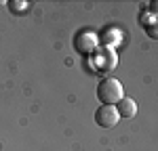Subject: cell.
<instances>
[{
  "label": "cell",
  "instance_id": "5b68a950",
  "mask_svg": "<svg viewBox=\"0 0 158 151\" xmlns=\"http://www.w3.org/2000/svg\"><path fill=\"white\" fill-rule=\"evenodd\" d=\"M146 27V32H148V36L150 38H156V29H154V23H148V25H143Z\"/></svg>",
  "mask_w": 158,
  "mask_h": 151
},
{
  "label": "cell",
  "instance_id": "3957f363",
  "mask_svg": "<svg viewBox=\"0 0 158 151\" xmlns=\"http://www.w3.org/2000/svg\"><path fill=\"white\" fill-rule=\"evenodd\" d=\"M114 107H116V111H118L120 118H133L135 113H137V103L131 97H122Z\"/></svg>",
  "mask_w": 158,
  "mask_h": 151
},
{
  "label": "cell",
  "instance_id": "7a4b0ae2",
  "mask_svg": "<svg viewBox=\"0 0 158 151\" xmlns=\"http://www.w3.org/2000/svg\"><path fill=\"white\" fill-rule=\"evenodd\" d=\"M118 120H120V115H118L114 105H101L95 111V122L101 128H112V126L118 124Z\"/></svg>",
  "mask_w": 158,
  "mask_h": 151
},
{
  "label": "cell",
  "instance_id": "277c9868",
  "mask_svg": "<svg viewBox=\"0 0 158 151\" xmlns=\"http://www.w3.org/2000/svg\"><path fill=\"white\" fill-rule=\"evenodd\" d=\"M6 6H9L15 15H21V13L27 11V2H21V0H9V2H6Z\"/></svg>",
  "mask_w": 158,
  "mask_h": 151
},
{
  "label": "cell",
  "instance_id": "8992f818",
  "mask_svg": "<svg viewBox=\"0 0 158 151\" xmlns=\"http://www.w3.org/2000/svg\"><path fill=\"white\" fill-rule=\"evenodd\" d=\"M0 6H6V0H0Z\"/></svg>",
  "mask_w": 158,
  "mask_h": 151
},
{
  "label": "cell",
  "instance_id": "6da1fadb",
  "mask_svg": "<svg viewBox=\"0 0 158 151\" xmlns=\"http://www.w3.org/2000/svg\"><path fill=\"white\" fill-rule=\"evenodd\" d=\"M124 97V88L116 78H103L97 84V99L101 105H116L118 101Z\"/></svg>",
  "mask_w": 158,
  "mask_h": 151
}]
</instances>
